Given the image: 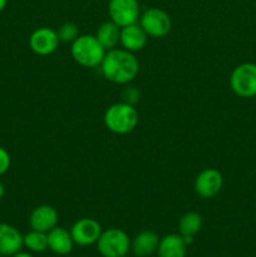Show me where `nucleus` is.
Segmentation results:
<instances>
[{"label":"nucleus","instance_id":"nucleus-1","mask_svg":"<svg viewBox=\"0 0 256 257\" xmlns=\"http://www.w3.org/2000/svg\"><path fill=\"white\" fill-rule=\"evenodd\" d=\"M103 75L109 82L115 84H128L140 73V62L135 53L125 49L114 48L105 53L100 64Z\"/></svg>","mask_w":256,"mask_h":257},{"label":"nucleus","instance_id":"nucleus-2","mask_svg":"<svg viewBox=\"0 0 256 257\" xmlns=\"http://www.w3.org/2000/svg\"><path fill=\"white\" fill-rule=\"evenodd\" d=\"M137 109L135 105L125 102H118L107 108L104 112V124L110 132L115 135H128L138 124Z\"/></svg>","mask_w":256,"mask_h":257},{"label":"nucleus","instance_id":"nucleus-3","mask_svg":"<svg viewBox=\"0 0 256 257\" xmlns=\"http://www.w3.org/2000/svg\"><path fill=\"white\" fill-rule=\"evenodd\" d=\"M107 50L102 47L95 35H79L70 47L73 59L84 68L100 67Z\"/></svg>","mask_w":256,"mask_h":257},{"label":"nucleus","instance_id":"nucleus-4","mask_svg":"<svg viewBox=\"0 0 256 257\" xmlns=\"http://www.w3.org/2000/svg\"><path fill=\"white\" fill-rule=\"evenodd\" d=\"M97 248L103 257H125L131 250V238L120 228H108L100 233Z\"/></svg>","mask_w":256,"mask_h":257},{"label":"nucleus","instance_id":"nucleus-5","mask_svg":"<svg viewBox=\"0 0 256 257\" xmlns=\"http://www.w3.org/2000/svg\"><path fill=\"white\" fill-rule=\"evenodd\" d=\"M230 87L241 98H252L256 95V64L242 63L232 70L230 75Z\"/></svg>","mask_w":256,"mask_h":257},{"label":"nucleus","instance_id":"nucleus-6","mask_svg":"<svg viewBox=\"0 0 256 257\" xmlns=\"http://www.w3.org/2000/svg\"><path fill=\"white\" fill-rule=\"evenodd\" d=\"M140 25L148 37L163 38L172 29V20L165 10L160 8H150L140 17Z\"/></svg>","mask_w":256,"mask_h":257},{"label":"nucleus","instance_id":"nucleus-7","mask_svg":"<svg viewBox=\"0 0 256 257\" xmlns=\"http://www.w3.org/2000/svg\"><path fill=\"white\" fill-rule=\"evenodd\" d=\"M110 20L123 28L135 24L140 20V3L138 0H110L108 4Z\"/></svg>","mask_w":256,"mask_h":257},{"label":"nucleus","instance_id":"nucleus-8","mask_svg":"<svg viewBox=\"0 0 256 257\" xmlns=\"http://www.w3.org/2000/svg\"><path fill=\"white\" fill-rule=\"evenodd\" d=\"M102 231V226L97 220L83 217L74 222V225L70 228V235H72L75 245L85 247V246L97 243Z\"/></svg>","mask_w":256,"mask_h":257},{"label":"nucleus","instance_id":"nucleus-9","mask_svg":"<svg viewBox=\"0 0 256 257\" xmlns=\"http://www.w3.org/2000/svg\"><path fill=\"white\" fill-rule=\"evenodd\" d=\"M59 37L57 30L48 27H42L35 29L29 38V47L35 54L50 55L59 47Z\"/></svg>","mask_w":256,"mask_h":257},{"label":"nucleus","instance_id":"nucleus-10","mask_svg":"<svg viewBox=\"0 0 256 257\" xmlns=\"http://www.w3.org/2000/svg\"><path fill=\"white\" fill-rule=\"evenodd\" d=\"M223 186V177L220 171L215 168H206L201 171L195 180L196 193L202 198H212L220 193Z\"/></svg>","mask_w":256,"mask_h":257},{"label":"nucleus","instance_id":"nucleus-11","mask_svg":"<svg viewBox=\"0 0 256 257\" xmlns=\"http://www.w3.org/2000/svg\"><path fill=\"white\" fill-rule=\"evenodd\" d=\"M32 230L48 233L58 225V212L53 206L40 205L32 211L29 216Z\"/></svg>","mask_w":256,"mask_h":257},{"label":"nucleus","instance_id":"nucleus-12","mask_svg":"<svg viewBox=\"0 0 256 257\" xmlns=\"http://www.w3.org/2000/svg\"><path fill=\"white\" fill-rule=\"evenodd\" d=\"M23 247L24 242L22 232L9 223H0V255L12 257L22 251Z\"/></svg>","mask_w":256,"mask_h":257},{"label":"nucleus","instance_id":"nucleus-13","mask_svg":"<svg viewBox=\"0 0 256 257\" xmlns=\"http://www.w3.org/2000/svg\"><path fill=\"white\" fill-rule=\"evenodd\" d=\"M147 33L137 23L120 28L119 44L122 45L123 49L128 50V52H141L147 44Z\"/></svg>","mask_w":256,"mask_h":257},{"label":"nucleus","instance_id":"nucleus-14","mask_svg":"<svg viewBox=\"0 0 256 257\" xmlns=\"http://www.w3.org/2000/svg\"><path fill=\"white\" fill-rule=\"evenodd\" d=\"M74 245L70 231L65 230L64 227L55 226L48 232V248L57 255H68L72 252Z\"/></svg>","mask_w":256,"mask_h":257},{"label":"nucleus","instance_id":"nucleus-15","mask_svg":"<svg viewBox=\"0 0 256 257\" xmlns=\"http://www.w3.org/2000/svg\"><path fill=\"white\" fill-rule=\"evenodd\" d=\"M160 240L161 238L155 231L145 230L136 235L135 238L131 241V248L136 256L148 257L157 252Z\"/></svg>","mask_w":256,"mask_h":257},{"label":"nucleus","instance_id":"nucleus-16","mask_svg":"<svg viewBox=\"0 0 256 257\" xmlns=\"http://www.w3.org/2000/svg\"><path fill=\"white\" fill-rule=\"evenodd\" d=\"M187 245L180 233H170L160 240L157 248L158 257H185Z\"/></svg>","mask_w":256,"mask_h":257},{"label":"nucleus","instance_id":"nucleus-17","mask_svg":"<svg viewBox=\"0 0 256 257\" xmlns=\"http://www.w3.org/2000/svg\"><path fill=\"white\" fill-rule=\"evenodd\" d=\"M95 38L102 44L105 50H112L117 48L120 40V27H118L112 20L104 22L99 25L95 33Z\"/></svg>","mask_w":256,"mask_h":257},{"label":"nucleus","instance_id":"nucleus-18","mask_svg":"<svg viewBox=\"0 0 256 257\" xmlns=\"http://www.w3.org/2000/svg\"><path fill=\"white\" fill-rule=\"evenodd\" d=\"M202 228V217L197 212H186L178 221V231L181 236L195 237Z\"/></svg>","mask_w":256,"mask_h":257},{"label":"nucleus","instance_id":"nucleus-19","mask_svg":"<svg viewBox=\"0 0 256 257\" xmlns=\"http://www.w3.org/2000/svg\"><path fill=\"white\" fill-rule=\"evenodd\" d=\"M23 242L30 252H44L48 250V233L32 230L23 236Z\"/></svg>","mask_w":256,"mask_h":257},{"label":"nucleus","instance_id":"nucleus-20","mask_svg":"<svg viewBox=\"0 0 256 257\" xmlns=\"http://www.w3.org/2000/svg\"><path fill=\"white\" fill-rule=\"evenodd\" d=\"M59 40L63 43H73L79 37V28L75 23L67 22L60 25L57 30Z\"/></svg>","mask_w":256,"mask_h":257},{"label":"nucleus","instance_id":"nucleus-21","mask_svg":"<svg viewBox=\"0 0 256 257\" xmlns=\"http://www.w3.org/2000/svg\"><path fill=\"white\" fill-rule=\"evenodd\" d=\"M141 98V92L136 87H128L125 88L124 92H123V102L130 103V104L135 105L136 103L140 100Z\"/></svg>","mask_w":256,"mask_h":257},{"label":"nucleus","instance_id":"nucleus-22","mask_svg":"<svg viewBox=\"0 0 256 257\" xmlns=\"http://www.w3.org/2000/svg\"><path fill=\"white\" fill-rule=\"evenodd\" d=\"M12 165V158H10L9 152L5 148L0 147V176L8 172Z\"/></svg>","mask_w":256,"mask_h":257},{"label":"nucleus","instance_id":"nucleus-23","mask_svg":"<svg viewBox=\"0 0 256 257\" xmlns=\"http://www.w3.org/2000/svg\"><path fill=\"white\" fill-rule=\"evenodd\" d=\"M12 257H34L32 255V253L29 252H24V251H19V252H17L15 255H13Z\"/></svg>","mask_w":256,"mask_h":257},{"label":"nucleus","instance_id":"nucleus-24","mask_svg":"<svg viewBox=\"0 0 256 257\" xmlns=\"http://www.w3.org/2000/svg\"><path fill=\"white\" fill-rule=\"evenodd\" d=\"M7 5H8V0H0V13L7 8Z\"/></svg>","mask_w":256,"mask_h":257},{"label":"nucleus","instance_id":"nucleus-25","mask_svg":"<svg viewBox=\"0 0 256 257\" xmlns=\"http://www.w3.org/2000/svg\"><path fill=\"white\" fill-rule=\"evenodd\" d=\"M4 193H5V187H4V185H3V183L0 182V200H2V198H3Z\"/></svg>","mask_w":256,"mask_h":257},{"label":"nucleus","instance_id":"nucleus-26","mask_svg":"<svg viewBox=\"0 0 256 257\" xmlns=\"http://www.w3.org/2000/svg\"><path fill=\"white\" fill-rule=\"evenodd\" d=\"M0 257H3V256H2V255H0Z\"/></svg>","mask_w":256,"mask_h":257}]
</instances>
